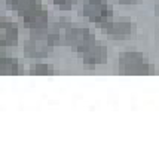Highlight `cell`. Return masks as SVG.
Here are the masks:
<instances>
[{"instance_id":"obj_1","label":"cell","mask_w":159,"mask_h":159,"mask_svg":"<svg viewBox=\"0 0 159 159\" xmlns=\"http://www.w3.org/2000/svg\"><path fill=\"white\" fill-rule=\"evenodd\" d=\"M118 69L125 76H144L150 70V62L137 51H126L119 57Z\"/></svg>"},{"instance_id":"obj_2","label":"cell","mask_w":159,"mask_h":159,"mask_svg":"<svg viewBox=\"0 0 159 159\" xmlns=\"http://www.w3.org/2000/svg\"><path fill=\"white\" fill-rule=\"evenodd\" d=\"M77 57L83 64V67L97 69L107 60V48L97 39H92L86 45L77 48Z\"/></svg>"},{"instance_id":"obj_3","label":"cell","mask_w":159,"mask_h":159,"mask_svg":"<svg viewBox=\"0 0 159 159\" xmlns=\"http://www.w3.org/2000/svg\"><path fill=\"white\" fill-rule=\"evenodd\" d=\"M79 14L91 22H107L113 18V9L107 0H83Z\"/></svg>"},{"instance_id":"obj_4","label":"cell","mask_w":159,"mask_h":159,"mask_svg":"<svg viewBox=\"0 0 159 159\" xmlns=\"http://www.w3.org/2000/svg\"><path fill=\"white\" fill-rule=\"evenodd\" d=\"M22 51H24V55L30 60H42V58H46L51 55L52 45L46 40L45 36L31 34V37L24 43Z\"/></svg>"},{"instance_id":"obj_5","label":"cell","mask_w":159,"mask_h":159,"mask_svg":"<svg viewBox=\"0 0 159 159\" xmlns=\"http://www.w3.org/2000/svg\"><path fill=\"white\" fill-rule=\"evenodd\" d=\"M92 39H95V37L88 27H85L82 24H76V22H69L67 34H66V45L77 49L83 45H86Z\"/></svg>"},{"instance_id":"obj_6","label":"cell","mask_w":159,"mask_h":159,"mask_svg":"<svg viewBox=\"0 0 159 159\" xmlns=\"http://www.w3.org/2000/svg\"><path fill=\"white\" fill-rule=\"evenodd\" d=\"M101 31L104 34L109 36H116V37H122V36H129L135 33V24L131 21H115L110 20L107 22L101 24Z\"/></svg>"},{"instance_id":"obj_7","label":"cell","mask_w":159,"mask_h":159,"mask_svg":"<svg viewBox=\"0 0 159 159\" xmlns=\"http://www.w3.org/2000/svg\"><path fill=\"white\" fill-rule=\"evenodd\" d=\"M18 25L12 21L2 20L0 22V46L2 48H9L15 46L18 43Z\"/></svg>"},{"instance_id":"obj_8","label":"cell","mask_w":159,"mask_h":159,"mask_svg":"<svg viewBox=\"0 0 159 159\" xmlns=\"http://www.w3.org/2000/svg\"><path fill=\"white\" fill-rule=\"evenodd\" d=\"M67 27L69 22L67 21H55L54 24H51L45 33L46 40L52 45V46H60V45H66V34H67Z\"/></svg>"},{"instance_id":"obj_9","label":"cell","mask_w":159,"mask_h":159,"mask_svg":"<svg viewBox=\"0 0 159 159\" xmlns=\"http://www.w3.org/2000/svg\"><path fill=\"white\" fill-rule=\"evenodd\" d=\"M0 70L3 76H15L20 71V62L15 57L6 55L5 52L0 54Z\"/></svg>"},{"instance_id":"obj_10","label":"cell","mask_w":159,"mask_h":159,"mask_svg":"<svg viewBox=\"0 0 159 159\" xmlns=\"http://www.w3.org/2000/svg\"><path fill=\"white\" fill-rule=\"evenodd\" d=\"M30 75L31 76H52L54 75V66L49 64V62H43V61H37L33 62L30 66Z\"/></svg>"},{"instance_id":"obj_11","label":"cell","mask_w":159,"mask_h":159,"mask_svg":"<svg viewBox=\"0 0 159 159\" xmlns=\"http://www.w3.org/2000/svg\"><path fill=\"white\" fill-rule=\"evenodd\" d=\"M52 2H54L57 9H60V11H70L77 3V0H52Z\"/></svg>"},{"instance_id":"obj_12","label":"cell","mask_w":159,"mask_h":159,"mask_svg":"<svg viewBox=\"0 0 159 159\" xmlns=\"http://www.w3.org/2000/svg\"><path fill=\"white\" fill-rule=\"evenodd\" d=\"M30 0H5L6 7L9 11H21Z\"/></svg>"},{"instance_id":"obj_13","label":"cell","mask_w":159,"mask_h":159,"mask_svg":"<svg viewBox=\"0 0 159 159\" xmlns=\"http://www.w3.org/2000/svg\"><path fill=\"white\" fill-rule=\"evenodd\" d=\"M116 2H119L120 5H135L139 0H116Z\"/></svg>"}]
</instances>
